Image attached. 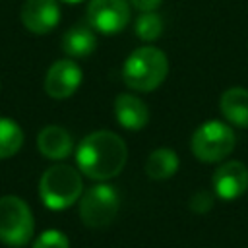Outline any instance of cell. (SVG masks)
Listing matches in <instances>:
<instances>
[{
    "instance_id": "6da1fadb",
    "label": "cell",
    "mask_w": 248,
    "mask_h": 248,
    "mask_svg": "<svg viewBox=\"0 0 248 248\" xmlns=\"http://www.w3.org/2000/svg\"><path fill=\"white\" fill-rule=\"evenodd\" d=\"M126 157L128 149L124 140L108 130H99L85 136L76 149L79 170L93 180L114 178L124 169Z\"/></svg>"
},
{
    "instance_id": "7a4b0ae2",
    "label": "cell",
    "mask_w": 248,
    "mask_h": 248,
    "mask_svg": "<svg viewBox=\"0 0 248 248\" xmlns=\"http://www.w3.org/2000/svg\"><path fill=\"white\" fill-rule=\"evenodd\" d=\"M169 74V60L161 48L141 46L136 48L122 66V79L130 89L153 91Z\"/></svg>"
},
{
    "instance_id": "3957f363",
    "label": "cell",
    "mask_w": 248,
    "mask_h": 248,
    "mask_svg": "<svg viewBox=\"0 0 248 248\" xmlns=\"http://www.w3.org/2000/svg\"><path fill=\"white\" fill-rule=\"evenodd\" d=\"M83 184L79 172L64 163L48 167L39 180V194L48 209L60 211L70 207L81 196Z\"/></svg>"
},
{
    "instance_id": "277c9868",
    "label": "cell",
    "mask_w": 248,
    "mask_h": 248,
    "mask_svg": "<svg viewBox=\"0 0 248 248\" xmlns=\"http://www.w3.org/2000/svg\"><path fill=\"white\" fill-rule=\"evenodd\" d=\"M35 221L29 205L17 196L0 198V240L8 246H25L33 238Z\"/></svg>"
},
{
    "instance_id": "5b68a950",
    "label": "cell",
    "mask_w": 248,
    "mask_h": 248,
    "mask_svg": "<svg viewBox=\"0 0 248 248\" xmlns=\"http://www.w3.org/2000/svg\"><path fill=\"white\" fill-rule=\"evenodd\" d=\"M120 196L110 184H97L89 188L79 202V217L89 229H103L110 225L118 213Z\"/></svg>"
},
{
    "instance_id": "8992f818",
    "label": "cell",
    "mask_w": 248,
    "mask_h": 248,
    "mask_svg": "<svg viewBox=\"0 0 248 248\" xmlns=\"http://www.w3.org/2000/svg\"><path fill=\"white\" fill-rule=\"evenodd\" d=\"M234 132L219 120L202 124L192 136V151L203 163L223 161L234 149Z\"/></svg>"
},
{
    "instance_id": "52a82bcc",
    "label": "cell",
    "mask_w": 248,
    "mask_h": 248,
    "mask_svg": "<svg viewBox=\"0 0 248 248\" xmlns=\"http://www.w3.org/2000/svg\"><path fill=\"white\" fill-rule=\"evenodd\" d=\"M128 0H91L87 6V23L99 33H118L128 25Z\"/></svg>"
},
{
    "instance_id": "ba28073f",
    "label": "cell",
    "mask_w": 248,
    "mask_h": 248,
    "mask_svg": "<svg viewBox=\"0 0 248 248\" xmlns=\"http://www.w3.org/2000/svg\"><path fill=\"white\" fill-rule=\"evenodd\" d=\"M81 68L70 60H58L54 62L45 78V91L52 97V99H66L70 95H74L81 83Z\"/></svg>"
},
{
    "instance_id": "9c48e42d",
    "label": "cell",
    "mask_w": 248,
    "mask_h": 248,
    "mask_svg": "<svg viewBox=\"0 0 248 248\" xmlns=\"http://www.w3.org/2000/svg\"><path fill=\"white\" fill-rule=\"evenodd\" d=\"M60 21V8L56 0H25L21 6V23L37 35L52 31Z\"/></svg>"
},
{
    "instance_id": "30bf717a",
    "label": "cell",
    "mask_w": 248,
    "mask_h": 248,
    "mask_svg": "<svg viewBox=\"0 0 248 248\" xmlns=\"http://www.w3.org/2000/svg\"><path fill=\"white\" fill-rule=\"evenodd\" d=\"M248 188V169L240 161H227L213 174V192L221 200H236Z\"/></svg>"
},
{
    "instance_id": "8fae6325",
    "label": "cell",
    "mask_w": 248,
    "mask_h": 248,
    "mask_svg": "<svg viewBox=\"0 0 248 248\" xmlns=\"http://www.w3.org/2000/svg\"><path fill=\"white\" fill-rule=\"evenodd\" d=\"M114 114H116L118 124L122 128H126V130H132V132L141 130L147 124V120H149L147 105L141 99H138L134 95H126V93L116 97V101H114Z\"/></svg>"
},
{
    "instance_id": "7c38bea8",
    "label": "cell",
    "mask_w": 248,
    "mask_h": 248,
    "mask_svg": "<svg viewBox=\"0 0 248 248\" xmlns=\"http://www.w3.org/2000/svg\"><path fill=\"white\" fill-rule=\"evenodd\" d=\"M37 147L45 157L52 161H60L72 153L74 141L70 132L64 130L62 126H45L37 136Z\"/></svg>"
},
{
    "instance_id": "4fadbf2b",
    "label": "cell",
    "mask_w": 248,
    "mask_h": 248,
    "mask_svg": "<svg viewBox=\"0 0 248 248\" xmlns=\"http://www.w3.org/2000/svg\"><path fill=\"white\" fill-rule=\"evenodd\" d=\"M97 46V37L89 23H78L70 27L62 37V50L72 58H85Z\"/></svg>"
},
{
    "instance_id": "5bb4252c",
    "label": "cell",
    "mask_w": 248,
    "mask_h": 248,
    "mask_svg": "<svg viewBox=\"0 0 248 248\" xmlns=\"http://www.w3.org/2000/svg\"><path fill=\"white\" fill-rule=\"evenodd\" d=\"M223 116L238 126V128H248V89L244 87H231L221 95L219 101Z\"/></svg>"
},
{
    "instance_id": "9a60e30c",
    "label": "cell",
    "mask_w": 248,
    "mask_h": 248,
    "mask_svg": "<svg viewBox=\"0 0 248 248\" xmlns=\"http://www.w3.org/2000/svg\"><path fill=\"white\" fill-rule=\"evenodd\" d=\"M178 170V157L169 147H159L149 153L145 163V172L151 180H167Z\"/></svg>"
},
{
    "instance_id": "2e32d148",
    "label": "cell",
    "mask_w": 248,
    "mask_h": 248,
    "mask_svg": "<svg viewBox=\"0 0 248 248\" xmlns=\"http://www.w3.org/2000/svg\"><path fill=\"white\" fill-rule=\"evenodd\" d=\"M23 145V132L17 122L0 118V159L12 157Z\"/></svg>"
},
{
    "instance_id": "e0dca14e",
    "label": "cell",
    "mask_w": 248,
    "mask_h": 248,
    "mask_svg": "<svg viewBox=\"0 0 248 248\" xmlns=\"http://www.w3.org/2000/svg\"><path fill=\"white\" fill-rule=\"evenodd\" d=\"M134 31L141 41H155L163 33V17L155 10L153 12H141V16L136 19Z\"/></svg>"
},
{
    "instance_id": "ac0fdd59",
    "label": "cell",
    "mask_w": 248,
    "mask_h": 248,
    "mask_svg": "<svg viewBox=\"0 0 248 248\" xmlns=\"http://www.w3.org/2000/svg\"><path fill=\"white\" fill-rule=\"evenodd\" d=\"M33 248H70L68 236L60 231H45L33 242Z\"/></svg>"
},
{
    "instance_id": "d6986e66",
    "label": "cell",
    "mask_w": 248,
    "mask_h": 248,
    "mask_svg": "<svg viewBox=\"0 0 248 248\" xmlns=\"http://www.w3.org/2000/svg\"><path fill=\"white\" fill-rule=\"evenodd\" d=\"M211 203H213V200H211V196H209L207 192H196V194L192 196V200H190V207H192L196 213H205V211H209V209H211Z\"/></svg>"
},
{
    "instance_id": "ffe728a7",
    "label": "cell",
    "mask_w": 248,
    "mask_h": 248,
    "mask_svg": "<svg viewBox=\"0 0 248 248\" xmlns=\"http://www.w3.org/2000/svg\"><path fill=\"white\" fill-rule=\"evenodd\" d=\"M128 2L140 12H153L155 8L161 6V0H128Z\"/></svg>"
},
{
    "instance_id": "44dd1931",
    "label": "cell",
    "mask_w": 248,
    "mask_h": 248,
    "mask_svg": "<svg viewBox=\"0 0 248 248\" xmlns=\"http://www.w3.org/2000/svg\"><path fill=\"white\" fill-rule=\"evenodd\" d=\"M60 2H66V4H78V2H81V0H60Z\"/></svg>"
}]
</instances>
